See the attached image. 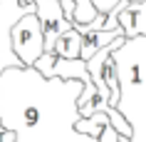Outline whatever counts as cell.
I'll use <instances>...</instances> for the list:
<instances>
[{
    "label": "cell",
    "mask_w": 146,
    "mask_h": 142,
    "mask_svg": "<svg viewBox=\"0 0 146 142\" xmlns=\"http://www.w3.org/2000/svg\"><path fill=\"white\" fill-rule=\"evenodd\" d=\"M92 3H94V8L99 10V13L109 15V10H111V8H116V5H119L121 0H92Z\"/></svg>",
    "instance_id": "obj_10"
},
{
    "label": "cell",
    "mask_w": 146,
    "mask_h": 142,
    "mask_svg": "<svg viewBox=\"0 0 146 142\" xmlns=\"http://www.w3.org/2000/svg\"><path fill=\"white\" fill-rule=\"evenodd\" d=\"M111 57L119 75L116 110L131 125V142H146V35L126 38Z\"/></svg>",
    "instance_id": "obj_2"
},
{
    "label": "cell",
    "mask_w": 146,
    "mask_h": 142,
    "mask_svg": "<svg viewBox=\"0 0 146 142\" xmlns=\"http://www.w3.org/2000/svg\"><path fill=\"white\" fill-rule=\"evenodd\" d=\"M119 142H131V137H126V135H119Z\"/></svg>",
    "instance_id": "obj_13"
},
{
    "label": "cell",
    "mask_w": 146,
    "mask_h": 142,
    "mask_svg": "<svg viewBox=\"0 0 146 142\" xmlns=\"http://www.w3.org/2000/svg\"><path fill=\"white\" fill-rule=\"evenodd\" d=\"M82 32L72 25L67 32H62L60 38H57V42H54V55H60V57H82Z\"/></svg>",
    "instance_id": "obj_8"
},
{
    "label": "cell",
    "mask_w": 146,
    "mask_h": 142,
    "mask_svg": "<svg viewBox=\"0 0 146 142\" xmlns=\"http://www.w3.org/2000/svg\"><path fill=\"white\" fill-rule=\"evenodd\" d=\"M121 35H126L124 32V28H116V30H92L87 32V35H82V60H89L92 55H97L102 47H107L111 40L121 38Z\"/></svg>",
    "instance_id": "obj_7"
},
{
    "label": "cell",
    "mask_w": 146,
    "mask_h": 142,
    "mask_svg": "<svg viewBox=\"0 0 146 142\" xmlns=\"http://www.w3.org/2000/svg\"><path fill=\"white\" fill-rule=\"evenodd\" d=\"M119 25L124 28L126 38L146 35V0H141V3L126 0L124 8L119 10Z\"/></svg>",
    "instance_id": "obj_6"
},
{
    "label": "cell",
    "mask_w": 146,
    "mask_h": 142,
    "mask_svg": "<svg viewBox=\"0 0 146 142\" xmlns=\"http://www.w3.org/2000/svg\"><path fill=\"white\" fill-rule=\"evenodd\" d=\"M27 13H35V3H23V0H0V72L8 67H20V57L13 50V38L10 30L13 25Z\"/></svg>",
    "instance_id": "obj_4"
},
{
    "label": "cell",
    "mask_w": 146,
    "mask_h": 142,
    "mask_svg": "<svg viewBox=\"0 0 146 142\" xmlns=\"http://www.w3.org/2000/svg\"><path fill=\"white\" fill-rule=\"evenodd\" d=\"M82 90V80L45 77L35 65L8 67L0 72L3 130H15V142H99L77 130Z\"/></svg>",
    "instance_id": "obj_1"
},
{
    "label": "cell",
    "mask_w": 146,
    "mask_h": 142,
    "mask_svg": "<svg viewBox=\"0 0 146 142\" xmlns=\"http://www.w3.org/2000/svg\"><path fill=\"white\" fill-rule=\"evenodd\" d=\"M10 38H13V50L25 67H32L45 52V30H42L37 13H27L20 17L13 25Z\"/></svg>",
    "instance_id": "obj_3"
},
{
    "label": "cell",
    "mask_w": 146,
    "mask_h": 142,
    "mask_svg": "<svg viewBox=\"0 0 146 142\" xmlns=\"http://www.w3.org/2000/svg\"><path fill=\"white\" fill-rule=\"evenodd\" d=\"M119 130H116L111 122H107L104 125V130H102V135H99V142H119Z\"/></svg>",
    "instance_id": "obj_9"
},
{
    "label": "cell",
    "mask_w": 146,
    "mask_h": 142,
    "mask_svg": "<svg viewBox=\"0 0 146 142\" xmlns=\"http://www.w3.org/2000/svg\"><path fill=\"white\" fill-rule=\"evenodd\" d=\"M35 3V13H37L42 30H45V52H52L54 42L62 32H67L72 28V20H67L62 0H27Z\"/></svg>",
    "instance_id": "obj_5"
},
{
    "label": "cell",
    "mask_w": 146,
    "mask_h": 142,
    "mask_svg": "<svg viewBox=\"0 0 146 142\" xmlns=\"http://www.w3.org/2000/svg\"><path fill=\"white\" fill-rule=\"evenodd\" d=\"M131 3H141V0H131Z\"/></svg>",
    "instance_id": "obj_14"
},
{
    "label": "cell",
    "mask_w": 146,
    "mask_h": 142,
    "mask_svg": "<svg viewBox=\"0 0 146 142\" xmlns=\"http://www.w3.org/2000/svg\"><path fill=\"white\" fill-rule=\"evenodd\" d=\"M62 8H64L67 20H74V8H77V3H74V0H62Z\"/></svg>",
    "instance_id": "obj_11"
},
{
    "label": "cell",
    "mask_w": 146,
    "mask_h": 142,
    "mask_svg": "<svg viewBox=\"0 0 146 142\" xmlns=\"http://www.w3.org/2000/svg\"><path fill=\"white\" fill-rule=\"evenodd\" d=\"M15 140H17L15 130H3L0 132V142H15Z\"/></svg>",
    "instance_id": "obj_12"
}]
</instances>
